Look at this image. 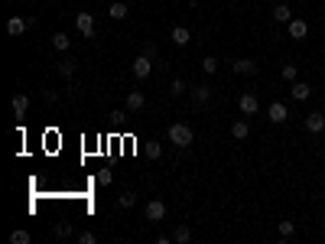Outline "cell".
Returning <instances> with one entry per match:
<instances>
[{
  "instance_id": "1",
  "label": "cell",
  "mask_w": 325,
  "mask_h": 244,
  "mask_svg": "<svg viewBox=\"0 0 325 244\" xmlns=\"http://www.w3.org/2000/svg\"><path fill=\"white\" fill-rule=\"evenodd\" d=\"M169 140H172V147L186 150L195 137H192V127H189V124H172V127H169Z\"/></svg>"
},
{
  "instance_id": "2",
  "label": "cell",
  "mask_w": 325,
  "mask_h": 244,
  "mask_svg": "<svg viewBox=\"0 0 325 244\" xmlns=\"http://www.w3.org/2000/svg\"><path fill=\"white\" fill-rule=\"evenodd\" d=\"M130 68H134V75L140 78V82H143V78H150V72H153V59L140 52V56L134 59V65H130Z\"/></svg>"
},
{
  "instance_id": "3",
  "label": "cell",
  "mask_w": 325,
  "mask_h": 244,
  "mask_svg": "<svg viewBox=\"0 0 325 244\" xmlns=\"http://www.w3.org/2000/svg\"><path fill=\"white\" fill-rule=\"evenodd\" d=\"M146 218H150V225H160V222L166 218V202L150 199V202H146Z\"/></svg>"
},
{
  "instance_id": "4",
  "label": "cell",
  "mask_w": 325,
  "mask_h": 244,
  "mask_svg": "<svg viewBox=\"0 0 325 244\" xmlns=\"http://www.w3.org/2000/svg\"><path fill=\"white\" fill-rule=\"evenodd\" d=\"M238 108H241V114H257V111H260V101H257V94L244 91L241 98H238Z\"/></svg>"
},
{
  "instance_id": "5",
  "label": "cell",
  "mask_w": 325,
  "mask_h": 244,
  "mask_svg": "<svg viewBox=\"0 0 325 244\" xmlns=\"http://www.w3.org/2000/svg\"><path fill=\"white\" fill-rule=\"evenodd\" d=\"M286 117H289V111H286L283 101H273V104L267 108V120H270V124H283Z\"/></svg>"
},
{
  "instance_id": "6",
  "label": "cell",
  "mask_w": 325,
  "mask_h": 244,
  "mask_svg": "<svg viewBox=\"0 0 325 244\" xmlns=\"http://www.w3.org/2000/svg\"><path fill=\"white\" fill-rule=\"evenodd\" d=\"M306 130H309V134H322V130H325V114H322V111L306 114Z\"/></svg>"
},
{
  "instance_id": "7",
  "label": "cell",
  "mask_w": 325,
  "mask_h": 244,
  "mask_svg": "<svg viewBox=\"0 0 325 244\" xmlns=\"http://www.w3.org/2000/svg\"><path fill=\"white\" fill-rule=\"evenodd\" d=\"M286 26H289V39H306V36H309V23H306V20H296V16H293Z\"/></svg>"
},
{
  "instance_id": "8",
  "label": "cell",
  "mask_w": 325,
  "mask_h": 244,
  "mask_svg": "<svg viewBox=\"0 0 325 244\" xmlns=\"http://www.w3.org/2000/svg\"><path fill=\"white\" fill-rule=\"evenodd\" d=\"M75 26H78L82 36H94V16L91 13H78L75 16Z\"/></svg>"
},
{
  "instance_id": "9",
  "label": "cell",
  "mask_w": 325,
  "mask_h": 244,
  "mask_svg": "<svg viewBox=\"0 0 325 244\" xmlns=\"http://www.w3.org/2000/svg\"><path fill=\"white\" fill-rule=\"evenodd\" d=\"M23 30H30V23H26L23 16H10V20H7V33H10V36H20Z\"/></svg>"
},
{
  "instance_id": "10",
  "label": "cell",
  "mask_w": 325,
  "mask_h": 244,
  "mask_svg": "<svg viewBox=\"0 0 325 244\" xmlns=\"http://www.w3.org/2000/svg\"><path fill=\"white\" fill-rule=\"evenodd\" d=\"M234 72L238 75H257V62H254V59H238V62H234Z\"/></svg>"
},
{
  "instance_id": "11",
  "label": "cell",
  "mask_w": 325,
  "mask_h": 244,
  "mask_svg": "<svg viewBox=\"0 0 325 244\" xmlns=\"http://www.w3.org/2000/svg\"><path fill=\"white\" fill-rule=\"evenodd\" d=\"M143 104H146V98H143V91H130L127 94V111H143Z\"/></svg>"
},
{
  "instance_id": "12",
  "label": "cell",
  "mask_w": 325,
  "mask_h": 244,
  "mask_svg": "<svg viewBox=\"0 0 325 244\" xmlns=\"http://www.w3.org/2000/svg\"><path fill=\"white\" fill-rule=\"evenodd\" d=\"M231 137H234V140H247V137H251L247 120H234V124H231Z\"/></svg>"
},
{
  "instance_id": "13",
  "label": "cell",
  "mask_w": 325,
  "mask_h": 244,
  "mask_svg": "<svg viewBox=\"0 0 325 244\" xmlns=\"http://www.w3.org/2000/svg\"><path fill=\"white\" fill-rule=\"evenodd\" d=\"M273 20H277V23H289V20H293V7L277 4V7H273Z\"/></svg>"
},
{
  "instance_id": "14",
  "label": "cell",
  "mask_w": 325,
  "mask_h": 244,
  "mask_svg": "<svg viewBox=\"0 0 325 244\" xmlns=\"http://www.w3.org/2000/svg\"><path fill=\"white\" fill-rule=\"evenodd\" d=\"M289 94H293L296 101H306V98H309V94H312V88H309V85H306V82H293V88H289Z\"/></svg>"
},
{
  "instance_id": "15",
  "label": "cell",
  "mask_w": 325,
  "mask_h": 244,
  "mask_svg": "<svg viewBox=\"0 0 325 244\" xmlns=\"http://www.w3.org/2000/svg\"><path fill=\"white\" fill-rule=\"evenodd\" d=\"M189 39H192V33L186 26H172V42L176 46H189Z\"/></svg>"
},
{
  "instance_id": "16",
  "label": "cell",
  "mask_w": 325,
  "mask_h": 244,
  "mask_svg": "<svg viewBox=\"0 0 325 244\" xmlns=\"http://www.w3.org/2000/svg\"><path fill=\"white\" fill-rule=\"evenodd\" d=\"M108 16H111V20H124V16H127V4H124V0H114V4L108 7Z\"/></svg>"
},
{
  "instance_id": "17",
  "label": "cell",
  "mask_w": 325,
  "mask_h": 244,
  "mask_svg": "<svg viewBox=\"0 0 325 244\" xmlns=\"http://www.w3.org/2000/svg\"><path fill=\"white\" fill-rule=\"evenodd\" d=\"M172 241L176 244H189L192 241V228H189V225H179V228L172 231Z\"/></svg>"
},
{
  "instance_id": "18",
  "label": "cell",
  "mask_w": 325,
  "mask_h": 244,
  "mask_svg": "<svg viewBox=\"0 0 325 244\" xmlns=\"http://www.w3.org/2000/svg\"><path fill=\"white\" fill-rule=\"evenodd\" d=\"M30 111V94H13V114H26Z\"/></svg>"
},
{
  "instance_id": "19",
  "label": "cell",
  "mask_w": 325,
  "mask_h": 244,
  "mask_svg": "<svg viewBox=\"0 0 325 244\" xmlns=\"http://www.w3.org/2000/svg\"><path fill=\"white\" fill-rule=\"evenodd\" d=\"M189 94H192V101H195V104H205L208 98H212V88H205V85H198V88H192Z\"/></svg>"
},
{
  "instance_id": "20",
  "label": "cell",
  "mask_w": 325,
  "mask_h": 244,
  "mask_svg": "<svg viewBox=\"0 0 325 244\" xmlns=\"http://www.w3.org/2000/svg\"><path fill=\"white\" fill-rule=\"evenodd\" d=\"M52 46H56L59 52H65L68 46H72V36H68V33H56V36H52Z\"/></svg>"
},
{
  "instance_id": "21",
  "label": "cell",
  "mask_w": 325,
  "mask_h": 244,
  "mask_svg": "<svg viewBox=\"0 0 325 244\" xmlns=\"http://www.w3.org/2000/svg\"><path fill=\"white\" fill-rule=\"evenodd\" d=\"M296 75H299V68H296V62H286L283 68H280V78H283V82H296Z\"/></svg>"
},
{
  "instance_id": "22",
  "label": "cell",
  "mask_w": 325,
  "mask_h": 244,
  "mask_svg": "<svg viewBox=\"0 0 325 244\" xmlns=\"http://www.w3.org/2000/svg\"><path fill=\"white\" fill-rule=\"evenodd\" d=\"M56 72L62 75V78H72L75 75V62H72V59H62V62L56 65Z\"/></svg>"
},
{
  "instance_id": "23",
  "label": "cell",
  "mask_w": 325,
  "mask_h": 244,
  "mask_svg": "<svg viewBox=\"0 0 325 244\" xmlns=\"http://www.w3.org/2000/svg\"><path fill=\"white\" fill-rule=\"evenodd\" d=\"M202 72H205V75H215V72H218V59H215V56H205V59H202Z\"/></svg>"
},
{
  "instance_id": "24",
  "label": "cell",
  "mask_w": 325,
  "mask_h": 244,
  "mask_svg": "<svg viewBox=\"0 0 325 244\" xmlns=\"http://www.w3.org/2000/svg\"><path fill=\"white\" fill-rule=\"evenodd\" d=\"M189 88H186V82H182V78H172V85H169V94L172 98H179V94H186Z\"/></svg>"
},
{
  "instance_id": "25",
  "label": "cell",
  "mask_w": 325,
  "mask_h": 244,
  "mask_svg": "<svg viewBox=\"0 0 325 244\" xmlns=\"http://www.w3.org/2000/svg\"><path fill=\"white\" fill-rule=\"evenodd\" d=\"M293 231H296L293 222H289V218H280V238H293Z\"/></svg>"
},
{
  "instance_id": "26",
  "label": "cell",
  "mask_w": 325,
  "mask_h": 244,
  "mask_svg": "<svg viewBox=\"0 0 325 244\" xmlns=\"http://www.w3.org/2000/svg\"><path fill=\"white\" fill-rule=\"evenodd\" d=\"M143 153H146V156H150V160H160V153H163V147H160V143H156V140H150V143H146V147H143Z\"/></svg>"
},
{
  "instance_id": "27",
  "label": "cell",
  "mask_w": 325,
  "mask_h": 244,
  "mask_svg": "<svg viewBox=\"0 0 325 244\" xmlns=\"http://www.w3.org/2000/svg\"><path fill=\"white\" fill-rule=\"evenodd\" d=\"M134 202H137V192H120V199H117L120 208H134Z\"/></svg>"
},
{
  "instance_id": "28",
  "label": "cell",
  "mask_w": 325,
  "mask_h": 244,
  "mask_svg": "<svg viewBox=\"0 0 325 244\" xmlns=\"http://www.w3.org/2000/svg\"><path fill=\"white\" fill-rule=\"evenodd\" d=\"M111 182H114V173L108 166H101L98 169V186H111Z\"/></svg>"
},
{
  "instance_id": "29",
  "label": "cell",
  "mask_w": 325,
  "mask_h": 244,
  "mask_svg": "<svg viewBox=\"0 0 325 244\" xmlns=\"http://www.w3.org/2000/svg\"><path fill=\"white\" fill-rule=\"evenodd\" d=\"M10 241H13V244H30V231H23V228H16V231L10 234Z\"/></svg>"
},
{
  "instance_id": "30",
  "label": "cell",
  "mask_w": 325,
  "mask_h": 244,
  "mask_svg": "<svg viewBox=\"0 0 325 244\" xmlns=\"http://www.w3.org/2000/svg\"><path fill=\"white\" fill-rule=\"evenodd\" d=\"M56 238H72V225H68V222H59V225H56Z\"/></svg>"
},
{
  "instance_id": "31",
  "label": "cell",
  "mask_w": 325,
  "mask_h": 244,
  "mask_svg": "<svg viewBox=\"0 0 325 244\" xmlns=\"http://www.w3.org/2000/svg\"><path fill=\"white\" fill-rule=\"evenodd\" d=\"M143 56H150V59H156V42H143Z\"/></svg>"
},
{
  "instance_id": "32",
  "label": "cell",
  "mask_w": 325,
  "mask_h": 244,
  "mask_svg": "<svg viewBox=\"0 0 325 244\" xmlns=\"http://www.w3.org/2000/svg\"><path fill=\"white\" fill-rule=\"evenodd\" d=\"M78 241H82V244H94V241H98V238H94L91 231H82V234H78Z\"/></svg>"
},
{
  "instance_id": "33",
  "label": "cell",
  "mask_w": 325,
  "mask_h": 244,
  "mask_svg": "<svg viewBox=\"0 0 325 244\" xmlns=\"http://www.w3.org/2000/svg\"><path fill=\"white\" fill-rule=\"evenodd\" d=\"M322 36H325V26H322Z\"/></svg>"
}]
</instances>
